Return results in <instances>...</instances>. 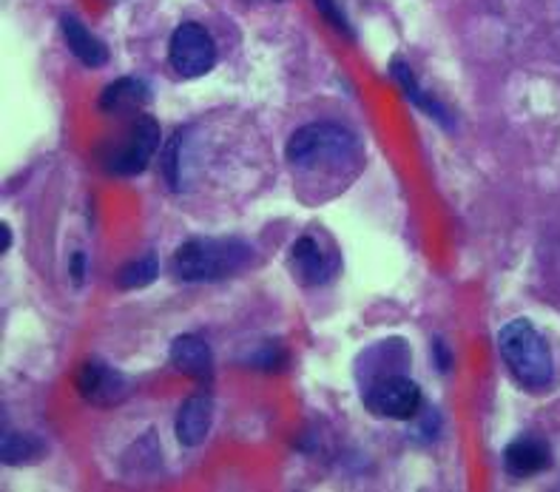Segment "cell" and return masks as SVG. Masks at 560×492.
<instances>
[{
  "mask_svg": "<svg viewBox=\"0 0 560 492\" xmlns=\"http://www.w3.org/2000/svg\"><path fill=\"white\" fill-rule=\"evenodd\" d=\"M498 350H501V359H504L512 376L529 390H544L552 382V350H549L547 339L526 319L510 321L501 330Z\"/></svg>",
  "mask_w": 560,
  "mask_h": 492,
  "instance_id": "2",
  "label": "cell"
},
{
  "mask_svg": "<svg viewBox=\"0 0 560 492\" xmlns=\"http://www.w3.org/2000/svg\"><path fill=\"white\" fill-rule=\"evenodd\" d=\"M364 405L370 413L384 415V419L410 421L421 413V390L412 378L390 373V376L370 382L364 390Z\"/></svg>",
  "mask_w": 560,
  "mask_h": 492,
  "instance_id": "4",
  "label": "cell"
},
{
  "mask_svg": "<svg viewBox=\"0 0 560 492\" xmlns=\"http://www.w3.org/2000/svg\"><path fill=\"white\" fill-rule=\"evenodd\" d=\"M40 442L35 435L26 433H9L3 435V461L7 464H23L40 456Z\"/></svg>",
  "mask_w": 560,
  "mask_h": 492,
  "instance_id": "16",
  "label": "cell"
},
{
  "mask_svg": "<svg viewBox=\"0 0 560 492\" xmlns=\"http://www.w3.org/2000/svg\"><path fill=\"white\" fill-rule=\"evenodd\" d=\"M313 7L319 9V15L325 17V21L330 23L336 32H341L345 37H353L348 17L341 15V9H339V3H336V0H313Z\"/></svg>",
  "mask_w": 560,
  "mask_h": 492,
  "instance_id": "17",
  "label": "cell"
},
{
  "mask_svg": "<svg viewBox=\"0 0 560 492\" xmlns=\"http://www.w3.org/2000/svg\"><path fill=\"white\" fill-rule=\"evenodd\" d=\"M549 464H552V449L538 435H521L504 449V467L515 478L538 476V472L547 470Z\"/></svg>",
  "mask_w": 560,
  "mask_h": 492,
  "instance_id": "8",
  "label": "cell"
},
{
  "mask_svg": "<svg viewBox=\"0 0 560 492\" xmlns=\"http://www.w3.org/2000/svg\"><path fill=\"white\" fill-rule=\"evenodd\" d=\"M149 97H151L149 86H145L140 78H120V80H114L112 86L103 89V94H100V108L117 115V112L140 108L142 103H149Z\"/></svg>",
  "mask_w": 560,
  "mask_h": 492,
  "instance_id": "12",
  "label": "cell"
},
{
  "mask_svg": "<svg viewBox=\"0 0 560 492\" xmlns=\"http://www.w3.org/2000/svg\"><path fill=\"white\" fill-rule=\"evenodd\" d=\"M293 268L307 285H325L330 279V265H327L325 254H322L319 243L313 236H299L296 239V245H293Z\"/></svg>",
  "mask_w": 560,
  "mask_h": 492,
  "instance_id": "13",
  "label": "cell"
},
{
  "mask_svg": "<svg viewBox=\"0 0 560 492\" xmlns=\"http://www.w3.org/2000/svg\"><path fill=\"white\" fill-rule=\"evenodd\" d=\"M9 248H12V229L3 222V225H0V250L7 254Z\"/></svg>",
  "mask_w": 560,
  "mask_h": 492,
  "instance_id": "21",
  "label": "cell"
},
{
  "mask_svg": "<svg viewBox=\"0 0 560 492\" xmlns=\"http://www.w3.org/2000/svg\"><path fill=\"white\" fill-rule=\"evenodd\" d=\"M256 367H262V371H279L284 364V353L279 348H273V344H268V348L259 350V356L254 359Z\"/></svg>",
  "mask_w": 560,
  "mask_h": 492,
  "instance_id": "18",
  "label": "cell"
},
{
  "mask_svg": "<svg viewBox=\"0 0 560 492\" xmlns=\"http://www.w3.org/2000/svg\"><path fill=\"white\" fill-rule=\"evenodd\" d=\"M69 273H71V282H74V285H83V279H85V254L83 250H74V254H71V268H69Z\"/></svg>",
  "mask_w": 560,
  "mask_h": 492,
  "instance_id": "19",
  "label": "cell"
},
{
  "mask_svg": "<svg viewBox=\"0 0 560 492\" xmlns=\"http://www.w3.org/2000/svg\"><path fill=\"white\" fill-rule=\"evenodd\" d=\"M168 60L174 66V72L183 78H202L217 63V46L213 37L208 35L206 26L199 23H183L168 46Z\"/></svg>",
  "mask_w": 560,
  "mask_h": 492,
  "instance_id": "5",
  "label": "cell"
},
{
  "mask_svg": "<svg viewBox=\"0 0 560 492\" xmlns=\"http://www.w3.org/2000/svg\"><path fill=\"white\" fill-rule=\"evenodd\" d=\"M355 154V137L336 122L302 126L288 143V160L299 168H334Z\"/></svg>",
  "mask_w": 560,
  "mask_h": 492,
  "instance_id": "3",
  "label": "cell"
},
{
  "mask_svg": "<svg viewBox=\"0 0 560 492\" xmlns=\"http://www.w3.org/2000/svg\"><path fill=\"white\" fill-rule=\"evenodd\" d=\"M78 390L85 401L97 407H117L128 399V382L120 371H114L112 364L85 362L80 364Z\"/></svg>",
  "mask_w": 560,
  "mask_h": 492,
  "instance_id": "7",
  "label": "cell"
},
{
  "mask_svg": "<svg viewBox=\"0 0 560 492\" xmlns=\"http://www.w3.org/2000/svg\"><path fill=\"white\" fill-rule=\"evenodd\" d=\"M156 145H160V126H156L154 117H137L128 143H122L120 149H117V154L108 160V168H112L114 174H122V177H135V174H140L142 168L149 165Z\"/></svg>",
  "mask_w": 560,
  "mask_h": 492,
  "instance_id": "6",
  "label": "cell"
},
{
  "mask_svg": "<svg viewBox=\"0 0 560 492\" xmlns=\"http://www.w3.org/2000/svg\"><path fill=\"white\" fill-rule=\"evenodd\" d=\"M433 353H435V364H439L441 373H447L450 367H453V356H450V348L441 339H435L433 342Z\"/></svg>",
  "mask_w": 560,
  "mask_h": 492,
  "instance_id": "20",
  "label": "cell"
},
{
  "mask_svg": "<svg viewBox=\"0 0 560 492\" xmlns=\"http://www.w3.org/2000/svg\"><path fill=\"white\" fill-rule=\"evenodd\" d=\"M390 72H393V78H396V83H398V86H401V92L407 94V101H410V103H416V106H419L421 112H424V115L435 117V120H439V122H444V126H447V122H450L447 112H444V108H441L439 103H435L433 97H430V94H427V92H421V89H419V83H416V78H412L410 66H407L405 60H393Z\"/></svg>",
  "mask_w": 560,
  "mask_h": 492,
  "instance_id": "14",
  "label": "cell"
},
{
  "mask_svg": "<svg viewBox=\"0 0 560 492\" xmlns=\"http://www.w3.org/2000/svg\"><path fill=\"white\" fill-rule=\"evenodd\" d=\"M156 273H160V259H156L154 250H149V254H142L135 262L122 265L120 273H117V288H122V291H137V288L151 285Z\"/></svg>",
  "mask_w": 560,
  "mask_h": 492,
  "instance_id": "15",
  "label": "cell"
},
{
  "mask_svg": "<svg viewBox=\"0 0 560 492\" xmlns=\"http://www.w3.org/2000/svg\"><path fill=\"white\" fill-rule=\"evenodd\" d=\"M250 248L242 239L194 236L174 254V273L183 282H220L250 265Z\"/></svg>",
  "mask_w": 560,
  "mask_h": 492,
  "instance_id": "1",
  "label": "cell"
},
{
  "mask_svg": "<svg viewBox=\"0 0 560 492\" xmlns=\"http://www.w3.org/2000/svg\"><path fill=\"white\" fill-rule=\"evenodd\" d=\"M171 364L177 367L179 373H185L188 378H197V382H211L213 376V359L208 344L199 339V336H177L171 342L168 350Z\"/></svg>",
  "mask_w": 560,
  "mask_h": 492,
  "instance_id": "9",
  "label": "cell"
},
{
  "mask_svg": "<svg viewBox=\"0 0 560 492\" xmlns=\"http://www.w3.org/2000/svg\"><path fill=\"white\" fill-rule=\"evenodd\" d=\"M60 30H63L66 46L80 63L89 66V69H100V66L108 63V46L100 37H94L83 21H78L74 15H60Z\"/></svg>",
  "mask_w": 560,
  "mask_h": 492,
  "instance_id": "11",
  "label": "cell"
},
{
  "mask_svg": "<svg viewBox=\"0 0 560 492\" xmlns=\"http://www.w3.org/2000/svg\"><path fill=\"white\" fill-rule=\"evenodd\" d=\"M213 401L208 393H194L191 399H185L177 413V438L185 447H197L206 442L208 430H211Z\"/></svg>",
  "mask_w": 560,
  "mask_h": 492,
  "instance_id": "10",
  "label": "cell"
}]
</instances>
